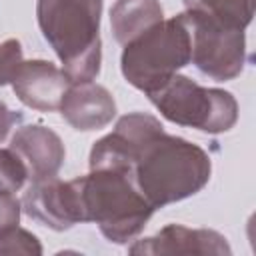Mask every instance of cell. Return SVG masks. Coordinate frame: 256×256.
Listing matches in <instances>:
<instances>
[{"instance_id": "cell-10", "label": "cell", "mask_w": 256, "mask_h": 256, "mask_svg": "<svg viewBox=\"0 0 256 256\" xmlns=\"http://www.w3.org/2000/svg\"><path fill=\"white\" fill-rule=\"evenodd\" d=\"M130 254H230L226 238L216 230L186 228L180 224L164 226L156 236L138 240Z\"/></svg>"}, {"instance_id": "cell-13", "label": "cell", "mask_w": 256, "mask_h": 256, "mask_svg": "<svg viewBox=\"0 0 256 256\" xmlns=\"http://www.w3.org/2000/svg\"><path fill=\"white\" fill-rule=\"evenodd\" d=\"M184 4L238 30H244L254 16V0H184Z\"/></svg>"}, {"instance_id": "cell-17", "label": "cell", "mask_w": 256, "mask_h": 256, "mask_svg": "<svg viewBox=\"0 0 256 256\" xmlns=\"http://www.w3.org/2000/svg\"><path fill=\"white\" fill-rule=\"evenodd\" d=\"M20 202L14 198V194H2L0 192V238H4L8 232H12L20 222Z\"/></svg>"}, {"instance_id": "cell-5", "label": "cell", "mask_w": 256, "mask_h": 256, "mask_svg": "<svg viewBox=\"0 0 256 256\" xmlns=\"http://www.w3.org/2000/svg\"><path fill=\"white\" fill-rule=\"evenodd\" d=\"M146 96L166 120L208 134L228 132L238 120V102L230 92L204 88L182 74H174Z\"/></svg>"}, {"instance_id": "cell-6", "label": "cell", "mask_w": 256, "mask_h": 256, "mask_svg": "<svg viewBox=\"0 0 256 256\" xmlns=\"http://www.w3.org/2000/svg\"><path fill=\"white\" fill-rule=\"evenodd\" d=\"M182 14L190 30V62L216 82L234 80L246 62L244 30L230 28L200 10L188 8Z\"/></svg>"}, {"instance_id": "cell-4", "label": "cell", "mask_w": 256, "mask_h": 256, "mask_svg": "<svg viewBox=\"0 0 256 256\" xmlns=\"http://www.w3.org/2000/svg\"><path fill=\"white\" fill-rule=\"evenodd\" d=\"M192 44L184 14L162 20L124 46L120 68L128 84L144 94L160 88L190 64Z\"/></svg>"}, {"instance_id": "cell-7", "label": "cell", "mask_w": 256, "mask_h": 256, "mask_svg": "<svg viewBox=\"0 0 256 256\" xmlns=\"http://www.w3.org/2000/svg\"><path fill=\"white\" fill-rule=\"evenodd\" d=\"M26 214L52 230H68L82 222L80 200L74 180L62 182L56 176L34 182L22 198Z\"/></svg>"}, {"instance_id": "cell-8", "label": "cell", "mask_w": 256, "mask_h": 256, "mask_svg": "<svg viewBox=\"0 0 256 256\" xmlns=\"http://www.w3.org/2000/svg\"><path fill=\"white\" fill-rule=\"evenodd\" d=\"M10 84L20 102L40 112L58 110L70 86L66 74L46 60L22 62Z\"/></svg>"}, {"instance_id": "cell-2", "label": "cell", "mask_w": 256, "mask_h": 256, "mask_svg": "<svg viewBox=\"0 0 256 256\" xmlns=\"http://www.w3.org/2000/svg\"><path fill=\"white\" fill-rule=\"evenodd\" d=\"M36 16L68 82H92L102 62V0H38Z\"/></svg>"}, {"instance_id": "cell-14", "label": "cell", "mask_w": 256, "mask_h": 256, "mask_svg": "<svg viewBox=\"0 0 256 256\" xmlns=\"http://www.w3.org/2000/svg\"><path fill=\"white\" fill-rule=\"evenodd\" d=\"M28 178V170L22 158L12 148H0V192L14 194L18 192Z\"/></svg>"}, {"instance_id": "cell-15", "label": "cell", "mask_w": 256, "mask_h": 256, "mask_svg": "<svg viewBox=\"0 0 256 256\" xmlns=\"http://www.w3.org/2000/svg\"><path fill=\"white\" fill-rule=\"evenodd\" d=\"M4 254L40 256L42 254V244L32 232L16 226L12 232H8L4 238H0V256H4Z\"/></svg>"}, {"instance_id": "cell-11", "label": "cell", "mask_w": 256, "mask_h": 256, "mask_svg": "<svg viewBox=\"0 0 256 256\" xmlns=\"http://www.w3.org/2000/svg\"><path fill=\"white\" fill-rule=\"evenodd\" d=\"M58 110L74 130L92 132L112 122L116 116V102L104 86L94 82H78L68 86Z\"/></svg>"}, {"instance_id": "cell-1", "label": "cell", "mask_w": 256, "mask_h": 256, "mask_svg": "<svg viewBox=\"0 0 256 256\" xmlns=\"http://www.w3.org/2000/svg\"><path fill=\"white\" fill-rule=\"evenodd\" d=\"M210 172V156L200 146L164 130L136 148L130 170L136 188L154 208L194 196L208 184Z\"/></svg>"}, {"instance_id": "cell-12", "label": "cell", "mask_w": 256, "mask_h": 256, "mask_svg": "<svg viewBox=\"0 0 256 256\" xmlns=\"http://www.w3.org/2000/svg\"><path fill=\"white\" fill-rule=\"evenodd\" d=\"M164 20L158 0H116L110 10V26L116 42L126 46L148 28Z\"/></svg>"}, {"instance_id": "cell-16", "label": "cell", "mask_w": 256, "mask_h": 256, "mask_svg": "<svg viewBox=\"0 0 256 256\" xmlns=\"http://www.w3.org/2000/svg\"><path fill=\"white\" fill-rule=\"evenodd\" d=\"M22 62H24L22 46H20L18 40L10 38V40L0 44V86L12 82V78L18 72Z\"/></svg>"}, {"instance_id": "cell-9", "label": "cell", "mask_w": 256, "mask_h": 256, "mask_svg": "<svg viewBox=\"0 0 256 256\" xmlns=\"http://www.w3.org/2000/svg\"><path fill=\"white\" fill-rule=\"evenodd\" d=\"M10 148L22 158L32 182L54 178L64 164V144L60 136L40 124H28L14 132Z\"/></svg>"}, {"instance_id": "cell-3", "label": "cell", "mask_w": 256, "mask_h": 256, "mask_svg": "<svg viewBox=\"0 0 256 256\" xmlns=\"http://www.w3.org/2000/svg\"><path fill=\"white\" fill-rule=\"evenodd\" d=\"M82 222H96L114 244L134 240L156 210L124 170L98 168L74 178Z\"/></svg>"}, {"instance_id": "cell-18", "label": "cell", "mask_w": 256, "mask_h": 256, "mask_svg": "<svg viewBox=\"0 0 256 256\" xmlns=\"http://www.w3.org/2000/svg\"><path fill=\"white\" fill-rule=\"evenodd\" d=\"M20 120V116L18 114H14L2 100H0V142H4L6 140V136H8V132H10V128L16 124Z\"/></svg>"}]
</instances>
